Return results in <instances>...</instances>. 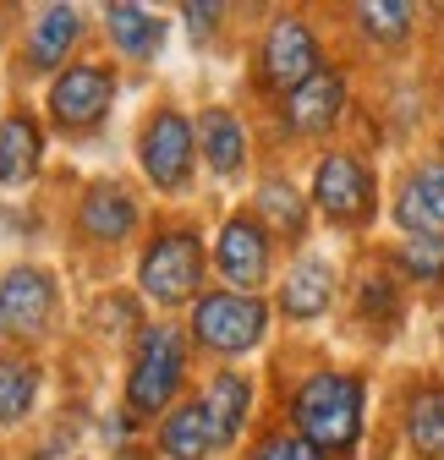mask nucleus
<instances>
[{
    "mask_svg": "<svg viewBox=\"0 0 444 460\" xmlns=\"http://www.w3.org/2000/svg\"><path fill=\"white\" fill-rule=\"evenodd\" d=\"M247 400H253V389H247V378H236V373H219V378L203 389V411H209V428H214L219 444H231V438L242 433Z\"/></svg>",
    "mask_w": 444,
    "mask_h": 460,
    "instance_id": "obj_15",
    "label": "nucleus"
},
{
    "mask_svg": "<svg viewBox=\"0 0 444 460\" xmlns=\"http://www.w3.org/2000/svg\"><path fill=\"white\" fill-rule=\"evenodd\" d=\"M33 394H39V367L33 362H0V422H17L33 411Z\"/></svg>",
    "mask_w": 444,
    "mask_h": 460,
    "instance_id": "obj_22",
    "label": "nucleus"
},
{
    "mask_svg": "<svg viewBox=\"0 0 444 460\" xmlns=\"http://www.w3.org/2000/svg\"><path fill=\"white\" fill-rule=\"evenodd\" d=\"M401 269L412 279H444V236H406Z\"/></svg>",
    "mask_w": 444,
    "mask_h": 460,
    "instance_id": "obj_25",
    "label": "nucleus"
},
{
    "mask_svg": "<svg viewBox=\"0 0 444 460\" xmlns=\"http://www.w3.org/2000/svg\"><path fill=\"white\" fill-rule=\"evenodd\" d=\"M313 198H318V208H324L329 219H346V225L362 219V214H368V198H373V181H368L362 159H351V154H329V159H318Z\"/></svg>",
    "mask_w": 444,
    "mask_h": 460,
    "instance_id": "obj_8",
    "label": "nucleus"
},
{
    "mask_svg": "<svg viewBox=\"0 0 444 460\" xmlns=\"http://www.w3.org/2000/svg\"><path fill=\"white\" fill-rule=\"evenodd\" d=\"M329 291H335V274H329L324 258H302L291 274H286V313L291 318H318L329 307Z\"/></svg>",
    "mask_w": 444,
    "mask_h": 460,
    "instance_id": "obj_17",
    "label": "nucleus"
},
{
    "mask_svg": "<svg viewBox=\"0 0 444 460\" xmlns=\"http://www.w3.org/2000/svg\"><path fill=\"white\" fill-rule=\"evenodd\" d=\"M362 307L390 318V313H395V291H390V279H368V285H362Z\"/></svg>",
    "mask_w": 444,
    "mask_h": 460,
    "instance_id": "obj_27",
    "label": "nucleus"
},
{
    "mask_svg": "<svg viewBox=\"0 0 444 460\" xmlns=\"http://www.w3.org/2000/svg\"><path fill=\"white\" fill-rule=\"evenodd\" d=\"M176 384H182V340H176V329H148L138 340V362H132V378H127V411L154 417L164 400L176 394Z\"/></svg>",
    "mask_w": 444,
    "mask_h": 460,
    "instance_id": "obj_2",
    "label": "nucleus"
},
{
    "mask_svg": "<svg viewBox=\"0 0 444 460\" xmlns=\"http://www.w3.org/2000/svg\"><path fill=\"white\" fill-rule=\"evenodd\" d=\"M110 99H116V77H110L104 66H72L67 77H55V88H49V115L67 132H77V127L99 121V115L110 110Z\"/></svg>",
    "mask_w": 444,
    "mask_h": 460,
    "instance_id": "obj_7",
    "label": "nucleus"
},
{
    "mask_svg": "<svg viewBox=\"0 0 444 460\" xmlns=\"http://www.w3.org/2000/svg\"><path fill=\"white\" fill-rule=\"evenodd\" d=\"M159 444H164V455H171V460H209V449H219V438L209 428L203 400H192V406H182V411L164 417Z\"/></svg>",
    "mask_w": 444,
    "mask_h": 460,
    "instance_id": "obj_14",
    "label": "nucleus"
},
{
    "mask_svg": "<svg viewBox=\"0 0 444 460\" xmlns=\"http://www.w3.org/2000/svg\"><path fill=\"white\" fill-rule=\"evenodd\" d=\"M406 438L422 460H444V389H422L406 406Z\"/></svg>",
    "mask_w": 444,
    "mask_h": 460,
    "instance_id": "obj_21",
    "label": "nucleus"
},
{
    "mask_svg": "<svg viewBox=\"0 0 444 460\" xmlns=\"http://www.w3.org/2000/svg\"><path fill=\"white\" fill-rule=\"evenodd\" d=\"M55 307V285L44 269H12L0 279V334H39Z\"/></svg>",
    "mask_w": 444,
    "mask_h": 460,
    "instance_id": "obj_9",
    "label": "nucleus"
},
{
    "mask_svg": "<svg viewBox=\"0 0 444 460\" xmlns=\"http://www.w3.org/2000/svg\"><path fill=\"white\" fill-rule=\"evenodd\" d=\"M143 296H154L159 307H176L198 291V279H203V252L198 242L187 236V230H171V236H159L148 252H143Z\"/></svg>",
    "mask_w": 444,
    "mask_h": 460,
    "instance_id": "obj_3",
    "label": "nucleus"
},
{
    "mask_svg": "<svg viewBox=\"0 0 444 460\" xmlns=\"http://www.w3.org/2000/svg\"><path fill=\"white\" fill-rule=\"evenodd\" d=\"M192 334H198V345H209V351L236 357L247 345H258V334H263V302L242 296V291L203 296L198 313H192Z\"/></svg>",
    "mask_w": 444,
    "mask_h": 460,
    "instance_id": "obj_4",
    "label": "nucleus"
},
{
    "mask_svg": "<svg viewBox=\"0 0 444 460\" xmlns=\"http://www.w3.org/2000/svg\"><path fill=\"white\" fill-rule=\"evenodd\" d=\"M104 28H110V39L121 44L127 61H143V55H154V49H159V39H164L159 17H154V12H143V6H110V12H104Z\"/></svg>",
    "mask_w": 444,
    "mask_h": 460,
    "instance_id": "obj_20",
    "label": "nucleus"
},
{
    "mask_svg": "<svg viewBox=\"0 0 444 460\" xmlns=\"http://www.w3.org/2000/svg\"><path fill=\"white\" fill-rule=\"evenodd\" d=\"M341 104H346L341 72H318L313 83H302L297 93H286V121H291V132H324L341 115Z\"/></svg>",
    "mask_w": 444,
    "mask_h": 460,
    "instance_id": "obj_12",
    "label": "nucleus"
},
{
    "mask_svg": "<svg viewBox=\"0 0 444 460\" xmlns=\"http://www.w3.org/2000/svg\"><path fill=\"white\" fill-rule=\"evenodd\" d=\"M253 460H324V455H318L307 438H286V433H280V438H263Z\"/></svg>",
    "mask_w": 444,
    "mask_h": 460,
    "instance_id": "obj_26",
    "label": "nucleus"
},
{
    "mask_svg": "<svg viewBox=\"0 0 444 460\" xmlns=\"http://www.w3.org/2000/svg\"><path fill=\"white\" fill-rule=\"evenodd\" d=\"M198 148H203V159L219 170V176L242 170V148H247L242 121H236V115H226V110H203L198 115Z\"/></svg>",
    "mask_w": 444,
    "mask_h": 460,
    "instance_id": "obj_16",
    "label": "nucleus"
},
{
    "mask_svg": "<svg viewBox=\"0 0 444 460\" xmlns=\"http://www.w3.org/2000/svg\"><path fill=\"white\" fill-rule=\"evenodd\" d=\"M395 219L412 236H444V164H428L406 181V192L395 203Z\"/></svg>",
    "mask_w": 444,
    "mask_h": 460,
    "instance_id": "obj_11",
    "label": "nucleus"
},
{
    "mask_svg": "<svg viewBox=\"0 0 444 460\" xmlns=\"http://www.w3.org/2000/svg\"><path fill=\"white\" fill-rule=\"evenodd\" d=\"M297 428L318 455H346L362 433V384L351 373H318L297 389Z\"/></svg>",
    "mask_w": 444,
    "mask_h": 460,
    "instance_id": "obj_1",
    "label": "nucleus"
},
{
    "mask_svg": "<svg viewBox=\"0 0 444 460\" xmlns=\"http://www.w3.org/2000/svg\"><path fill=\"white\" fill-rule=\"evenodd\" d=\"M39 170V127L28 115H12V121H0V181L17 187Z\"/></svg>",
    "mask_w": 444,
    "mask_h": 460,
    "instance_id": "obj_18",
    "label": "nucleus"
},
{
    "mask_svg": "<svg viewBox=\"0 0 444 460\" xmlns=\"http://www.w3.org/2000/svg\"><path fill=\"white\" fill-rule=\"evenodd\" d=\"M269 269V236L253 219H231L226 236H219V274H226L236 291H253Z\"/></svg>",
    "mask_w": 444,
    "mask_h": 460,
    "instance_id": "obj_10",
    "label": "nucleus"
},
{
    "mask_svg": "<svg viewBox=\"0 0 444 460\" xmlns=\"http://www.w3.org/2000/svg\"><path fill=\"white\" fill-rule=\"evenodd\" d=\"M77 225H83V236H93V242H121V236H132L138 208H132V198L121 187H93L83 198V208H77Z\"/></svg>",
    "mask_w": 444,
    "mask_h": 460,
    "instance_id": "obj_13",
    "label": "nucleus"
},
{
    "mask_svg": "<svg viewBox=\"0 0 444 460\" xmlns=\"http://www.w3.org/2000/svg\"><path fill=\"white\" fill-rule=\"evenodd\" d=\"M214 17H219V6H187V28H192V33H209Z\"/></svg>",
    "mask_w": 444,
    "mask_h": 460,
    "instance_id": "obj_28",
    "label": "nucleus"
},
{
    "mask_svg": "<svg viewBox=\"0 0 444 460\" xmlns=\"http://www.w3.org/2000/svg\"><path fill=\"white\" fill-rule=\"evenodd\" d=\"M258 208H263V219H269L274 230H286V236H302V219H307V208H302V192H297V187H286V181H269V187L258 192Z\"/></svg>",
    "mask_w": 444,
    "mask_h": 460,
    "instance_id": "obj_23",
    "label": "nucleus"
},
{
    "mask_svg": "<svg viewBox=\"0 0 444 460\" xmlns=\"http://www.w3.org/2000/svg\"><path fill=\"white\" fill-rule=\"evenodd\" d=\"M357 22H362L368 39L395 44V39H406V28H412V6H401V0H368V6H357Z\"/></svg>",
    "mask_w": 444,
    "mask_h": 460,
    "instance_id": "obj_24",
    "label": "nucleus"
},
{
    "mask_svg": "<svg viewBox=\"0 0 444 460\" xmlns=\"http://www.w3.org/2000/svg\"><path fill=\"white\" fill-rule=\"evenodd\" d=\"M192 127H187V115L176 110H159L154 121L143 127V143H138V159L148 170V181L164 187V192H182L187 176H192Z\"/></svg>",
    "mask_w": 444,
    "mask_h": 460,
    "instance_id": "obj_5",
    "label": "nucleus"
},
{
    "mask_svg": "<svg viewBox=\"0 0 444 460\" xmlns=\"http://www.w3.org/2000/svg\"><path fill=\"white\" fill-rule=\"evenodd\" d=\"M72 39H77V12H72V6H49V12L33 22V33H28V66H33V72H49V66L67 55Z\"/></svg>",
    "mask_w": 444,
    "mask_h": 460,
    "instance_id": "obj_19",
    "label": "nucleus"
},
{
    "mask_svg": "<svg viewBox=\"0 0 444 460\" xmlns=\"http://www.w3.org/2000/svg\"><path fill=\"white\" fill-rule=\"evenodd\" d=\"M318 72H324V66H318V44H313L307 22L280 17V22L269 28V39H263V83L297 93V88L313 83Z\"/></svg>",
    "mask_w": 444,
    "mask_h": 460,
    "instance_id": "obj_6",
    "label": "nucleus"
}]
</instances>
